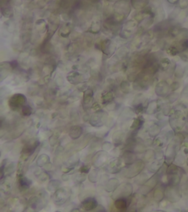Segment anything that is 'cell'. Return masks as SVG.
<instances>
[{
    "mask_svg": "<svg viewBox=\"0 0 188 212\" xmlns=\"http://www.w3.org/2000/svg\"><path fill=\"white\" fill-rule=\"evenodd\" d=\"M68 188H61L57 189L54 194V202L57 205H63L66 199L68 198L70 191L67 189Z\"/></svg>",
    "mask_w": 188,
    "mask_h": 212,
    "instance_id": "6da1fadb",
    "label": "cell"
},
{
    "mask_svg": "<svg viewBox=\"0 0 188 212\" xmlns=\"http://www.w3.org/2000/svg\"><path fill=\"white\" fill-rule=\"evenodd\" d=\"M107 119V114L104 113V111H96V113L91 116L90 123L94 127H100L103 125L104 123H106Z\"/></svg>",
    "mask_w": 188,
    "mask_h": 212,
    "instance_id": "7a4b0ae2",
    "label": "cell"
},
{
    "mask_svg": "<svg viewBox=\"0 0 188 212\" xmlns=\"http://www.w3.org/2000/svg\"><path fill=\"white\" fill-rule=\"evenodd\" d=\"M26 102H27V98L24 94L15 93L9 100V105L11 107L15 109L18 108L21 106L24 105Z\"/></svg>",
    "mask_w": 188,
    "mask_h": 212,
    "instance_id": "3957f363",
    "label": "cell"
},
{
    "mask_svg": "<svg viewBox=\"0 0 188 212\" xmlns=\"http://www.w3.org/2000/svg\"><path fill=\"white\" fill-rule=\"evenodd\" d=\"M132 186L130 183H127L124 184H121L120 186L118 187L116 190H115L114 195H117L118 197H127L129 196L130 194L132 193Z\"/></svg>",
    "mask_w": 188,
    "mask_h": 212,
    "instance_id": "277c9868",
    "label": "cell"
},
{
    "mask_svg": "<svg viewBox=\"0 0 188 212\" xmlns=\"http://www.w3.org/2000/svg\"><path fill=\"white\" fill-rule=\"evenodd\" d=\"M144 167V163L142 160H137L134 164L129 166L128 170L126 173V176L127 177H132L135 175H137Z\"/></svg>",
    "mask_w": 188,
    "mask_h": 212,
    "instance_id": "5b68a950",
    "label": "cell"
},
{
    "mask_svg": "<svg viewBox=\"0 0 188 212\" xmlns=\"http://www.w3.org/2000/svg\"><path fill=\"white\" fill-rule=\"evenodd\" d=\"M97 206V201L96 200V199L93 198V197H89V198L85 199L82 202V207L85 210H87V211H91V210L95 209V208H96Z\"/></svg>",
    "mask_w": 188,
    "mask_h": 212,
    "instance_id": "8992f818",
    "label": "cell"
},
{
    "mask_svg": "<svg viewBox=\"0 0 188 212\" xmlns=\"http://www.w3.org/2000/svg\"><path fill=\"white\" fill-rule=\"evenodd\" d=\"M67 79L71 83H81L83 80V76L81 75L80 73L77 72V71H73L68 74Z\"/></svg>",
    "mask_w": 188,
    "mask_h": 212,
    "instance_id": "52a82bcc",
    "label": "cell"
},
{
    "mask_svg": "<svg viewBox=\"0 0 188 212\" xmlns=\"http://www.w3.org/2000/svg\"><path fill=\"white\" fill-rule=\"evenodd\" d=\"M82 128L79 125H75L71 127V128L70 129L69 135L73 139H77V138H80L82 133Z\"/></svg>",
    "mask_w": 188,
    "mask_h": 212,
    "instance_id": "ba28073f",
    "label": "cell"
},
{
    "mask_svg": "<svg viewBox=\"0 0 188 212\" xmlns=\"http://www.w3.org/2000/svg\"><path fill=\"white\" fill-rule=\"evenodd\" d=\"M115 206L120 211H125L128 206V202L125 197H121L115 201Z\"/></svg>",
    "mask_w": 188,
    "mask_h": 212,
    "instance_id": "9c48e42d",
    "label": "cell"
},
{
    "mask_svg": "<svg viewBox=\"0 0 188 212\" xmlns=\"http://www.w3.org/2000/svg\"><path fill=\"white\" fill-rule=\"evenodd\" d=\"M119 185V180L116 178H113L107 182L105 188H106L107 191H108V192H111V191H114L115 190L118 188Z\"/></svg>",
    "mask_w": 188,
    "mask_h": 212,
    "instance_id": "30bf717a",
    "label": "cell"
},
{
    "mask_svg": "<svg viewBox=\"0 0 188 212\" xmlns=\"http://www.w3.org/2000/svg\"><path fill=\"white\" fill-rule=\"evenodd\" d=\"M94 99V92L91 89H86L84 91L83 94V103L84 105H90L92 100Z\"/></svg>",
    "mask_w": 188,
    "mask_h": 212,
    "instance_id": "8fae6325",
    "label": "cell"
},
{
    "mask_svg": "<svg viewBox=\"0 0 188 212\" xmlns=\"http://www.w3.org/2000/svg\"><path fill=\"white\" fill-rule=\"evenodd\" d=\"M18 183H19V187L21 188V189L24 190L27 189L30 186L31 181L26 177L21 176V177H19V179H18Z\"/></svg>",
    "mask_w": 188,
    "mask_h": 212,
    "instance_id": "7c38bea8",
    "label": "cell"
},
{
    "mask_svg": "<svg viewBox=\"0 0 188 212\" xmlns=\"http://www.w3.org/2000/svg\"><path fill=\"white\" fill-rule=\"evenodd\" d=\"M135 2H132L133 7L136 9H140V8H145L148 4V0H132V1Z\"/></svg>",
    "mask_w": 188,
    "mask_h": 212,
    "instance_id": "4fadbf2b",
    "label": "cell"
},
{
    "mask_svg": "<svg viewBox=\"0 0 188 212\" xmlns=\"http://www.w3.org/2000/svg\"><path fill=\"white\" fill-rule=\"evenodd\" d=\"M124 137V132L121 131V130L116 131L114 134H113V142H114L116 144H121V143L122 142Z\"/></svg>",
    "mask_w": 188,
    "mask_h": 212,
    "instance_id": "5bb4252c",
    "label": "cell"
},
{
    "mask_svg": "<svg viewBox=\"0 0 188 212\" xmlns=\"http://www.w3.org/2000/svg\"><path fill=\"white\" fill-rule=\"evenodd\" d=\"M170 60H169L167 57H165V58H162L160 60L159 63V68H161L163 71H165V70L168 69L170 66Z\"/></svg>",
    "mask_w": 188,
    "mask_h": 212,
    "instance_id": "9a60e30c",
    "label": "cell"
},
{
    "mask_svg": "<svg viewBox=\"0 0 188 212\" xmlns=\"http://www.w3.org/2000/svg\"><path fill=\"white\" fill-rule=\"evenodd\" d=\"M123 158H124L126 163H131L132 162L135 160V157L133 152L128 151V152H124V154L123 155Z\"/></svg>",
    "mask_w": 188,
    "mask_h": 212,
    "instance_id": "2e32d148",
    "label": "cell"
},
{
    "mask_svg": "<svg viewBox=\"0 0 188 212\" xmlns=\"http://www.w3.org/2000/svg\"><path fill=\"white\" fill-rule=\"evenodd\" d=\"M49 162V157L46 154H43L39 157L37 161V164L39 166H43L45 165H47V163Z\"/></svg>",
    "mask_w": 188,
    "mask_h": 212,
    "instance_id": "e0dca14e",
    "label": "cell"
},
{
    "mask_svg": "<svg viewBox=\"0 0 188 212\" xmlns=\"http://www.w3.org/2000/svg\"><path fill=\"white\" fill-rule=\"evenodd\" d=\"M180 13H181V9H180L178 6H176V7H175L174 9L170 12V14H169L168 18L171 20H175L176 18L179 16Z\"/></svg>",
    "mask_w": 188,
    "mask_h": 212,
    "instance_id": "ac0fdd59",
    "label": "cell"
},
{
    "mask_svg": "<svg viewBox=\"0 0 188 212\" xmlns=\"http://www.w3.org/2000/svg\"><path fill=\"white\" fill-rule=\"evenodd\" d=\"M60 185V181L57 180H54L49 182V185H48V188L49 191H57L59 188V186Z\"/></svg>",
    "mask_w": 188,
    "mask_h": 212,
    "instance_id": "d6986e66",
    "label": "cell"
},
{
    "mask_svg": "<svg viewBox=\"0 0 188 212\" xmlns=\"http://www.w3.org/2000/svg\"><path fill=\"white\" fill-rule=\"evenodd\" d=\"M167 52L169 54H170V55H172V56H175V55H176V54H179L180 53L179 49H178V47H177V46L174 44H173V45H171V46H169L167 49Z\"/></svg>",
    "mask_w": 188,
    "mask_h": 212,
    "instance_id": "ffe728a7",
    "label": "cell"
},
{
    "mask_svg": "<svg viewBox=\"0 0 188 212\" xmlns=\"http://www.w3.org/2000/svg\"><path fill=\"white\" fill-rule=\"evenodd\" d=\"M4 168V174L7 175H10L11 173L13 172V171L15 169V163H10L7 164V166Z\"/></svg>",
    "mask_w": 188,
    "mask_h": 212,
    "instance_id": "44dd1931",
    "label": "cell"
},
{
    "mask_svg": "<svg viewBox=\"0 0 188 212\" xmlns=\"http://www.w3.org/2000/svg\"><path fill=\"white\" fill-rule=\"evenodd\" d=\"M113 99H114V94L112 91H108L106 93L102 95V99L105 102H110L113 101Z\"/></svg>",
    "mask_w": 188,
    "mask_h": 212,
    "instance_id": "7402d4cb",
    "label": "cell"
},
{
    "mask_svg": "<svg viewBox=\"0 0 188 212\" xmlns=\"http://www.w3.org/2000/svg\"><path fill=\"white\" fill-rule=\"evenodd\" d=\"M129 83L127 81H122L121 83V88L122 89L123 92L125 93H128L129 92Z\"/></svg>",
    "mask_w": 188,
    "mask_h": 212,
    "instance_id": "603a6c76",
    "label": "cell"
},
{
    "mask_svg": "<svg viewBox=\"0 0 188 212\" xmlns=\"http://www.w3.org/2000/svg\"><path fill=\"white\" fill-rule=\"evenodd\" d=\"M100 30V24H99V22L98 21H95L92 24L91 28H90V31L93 33H97V32H99Z\"/></svg>",
    "mask_w": 188,
    "mask_h": 212,
    "instance_id": "cb8c5ba5",
    "label": "cell"
},
{
    "mask_svg": "<svg viewBox=\"0 0 188 212\" xmlns=\"http://www.w3.org/2000/svg\"><path fill=\"white\" fill-rule=\"evenodd\" d=\"M98 174H99V172H98L97 170H96V169L93 170L92 172L90 173L89 175H88V178H89V180H91V182L96 183L98 179Z\"/></svg>",
    "mask_w": 188,
    "mask_h": 212,
    "instance_id": "d4e9b609",
    "label": "cell"
},
{
    "mask_svg": "<svg viewBox=\"0 0 188 212\" xmlns=\"http://www.w3.org/2000/svg\"><path fill=\"white\" fill-rule=\"evenodd\" d=\"M32 110L29 105H24L22 108V113L24 116H29L32 114Z\"/></svg>",
    "mask_w": 188,
    "mask_h": 212,
    "instance_id": "484cf974",
    "label": "cell"
},
{
    "mask_svg": "<svg viewBox=\"0 0 188 212\" xmlns=\"http://www.w3.org/2000/svg\"><path fill=\"white\" fill-rule=\"evenodd\" d=\"M177 6L181 10H186L188 7V0H179L178 3L177 4Z\"/></svg>",
    "mask_w": 188,
    "mask_h": 212,
    "instance_id": "4316f807",
    "label": "cell"
},
{
    "mask_svg": "<svg viewBox=\"0 0 188 212\" xmlns=\"http://www.w3.org/2000/svg\"><path fill=\"white\" fill-rule=\"evenodd\" d=\"M141 124H142V121H141L140 119H135L133 121L132 124L131 129L132 130H138L140 127Z\"/></svg>",
    "mask_w": 188,
    "mask_h": 212,
    "instance_id": "83f0119b",
    "label": "cell"
},
{
    "mask_svg": "<svg viewBox=\"0 0 188 212\" xmlns=\"http://www.w3.org/2000/svg\"><path fill=\"white\" fill-rule=\"evenodd\" d=\"M146 174H142L138 177L135 180V182H136L137 184H143V183H145L146 181Z\"/></svg>",
    "mask_w": 188,
    "mask_h": 212,
    "instance_id": "f1b7e54d",
    "label": "cell"
},
{
    "mask_svg": "<svg viewBox=\"0 0 188 212\" xmlns=\"http://www.w3.org/2000/svg\"><path fill=\"white\" fill-rule=\"evenodd\" d=\"M1 13H2V15H4V17H10L11 15V14H13V11L11 10L10 8H1Z\"/></svg>",
    "mask_w": 188,
    "mask_h": 212,
    "instance_id": "f546056e",
    "label": "cell"
},
{
    "mask_svg": "<svg viewBox=\"0 0 188 212\" xmlns=\"http://www.w3.org/2000/svg\"><path fill=\"white\" fill-rule=\"evenodd\" d=\"M175 75L177 77H181L183 75V73H184V71H183V68L181 66H177L175 70Z\"/></svg>",
    "mask_w": 188,
    "mask_h": 212,
    "instance_id": "4dcf8cb0",
    "label": "cell"
},
{
    "mask_svg": "<svg viewBox=\"0 0 188 212\" xmlns=\"http://www.w3.org/2000/svg\"><path fill=\"white\" fill-rule=\"evenodd\" d=\"M112 146V144L110 142H108V141H106V142H105L103 144V145H102V147H103L104 149H105V150H110V149H111Z\"/></svg>",
    "mask_w": 188,
    "mask_h": 212,
    "instance_id": "1f68e13d",
    "label": "cell"
},
{
    "mask_svg": "<svg viewBox=\"0 0 188 212\" xmlns=\"http://www.w3.org/2000/svg\"><path fill=\"white\" fill-rule=\"evenodd\" d=\"M56 83H57L59 86L63 85V83H64V80H63V77H61V76H60V77H57V79H56Z\"/></svg>",
    "mask_w": 188,
    "mask_h": 212,
    "instance_id": "d6a6232c",
    "label": "cell"
},
{
    "mask_svg": "<svg viewBox=\"0 0 188 212\" xmlns=\"http://www.w3.org/2000/svg\"><path fill=\"white\" fill-rule=\"evenodd\" d=\"M85 179V175L84 174H77V177H76V180L78 182H82L84 181Z\"/></svg>",
    "mask_w": 188,
    "mask_h": 212,
    "instance_id": "836d02e7",
    "label": "cell"
},
{
    "mask_svg": "<svg viewBox=\"0 0 188 212\" xmlns=\"http://www.w3.org/2000/svg\"><path fill=\"white\" fill-rule=\"evenodd\" d=\"M90 167L88 166H83L82 168H81L80 171L82 173H88L89 172Z\"/></svg>",
    "mask_w": 188,
    "mask_h": 212,
    "instance_id": "e575fe53",
    "label": "cell"
},
{
    "mask_svg": "<svg viewBox=\"0 0 188 212\" xmlns=\"http://www.w3.org/2000/svg\"><path fill=\"white\" fill-rule=\"evenodd\" d=\"M166 1H167L170 4H172V5H173V4H178V1H179V0H166Z\"/></svg>",
    "mask_w": 188,
    "mask_h": 212,
    "instance_id": "d590c367",
    "label": "cell"
},
{
    "mask_svg": "<svg viewBox=\"0 0 188 212\" xmlns=\"http://www.w3.org/2000/svg\"><path fill=\"white\" fill-rule=\"evenodd\" d=\"M93 106H95V109H94L95 111H98V110H99V109L101 108L100 105H99V104L97 103V102H96V103L94 104V105H93Z\"/></svg>",
    "mask_w": 188,
    "mask_h": 212,
    "instance_id": "8d00e7d4",
    "label": "cell"
},
{
    "mask_svg": "<svg viewBox=\"0 0 188 212\" xmlns=\"http://www.w3.org/2000/svg\"><path fill=\"white\" fill-rule=\"evenodd\" d=\"M184 12H185V13H186V15H187V16H188V7H187V9H186V10H185V11H184Z\"/></svg>",
    "mask_w": 188,
    "mask_h": 212,
    "instance_id": "74e56055",
    "label": "cell"
},
{
    "mask_svg": "<svg viewBox=\"0 0 188 212\" xmlns=\"http://www.w3.org/2000/svg\"><path fill=\"white\" fill-rule=\"evenodd\" d=\"M107 1H111V0H107Z\"/></svg>",
    "mask_w": 188,
    "mask_h": 212,
    "instance_id": "f35d334b",
    "label": "cell"
}]
</instances>
